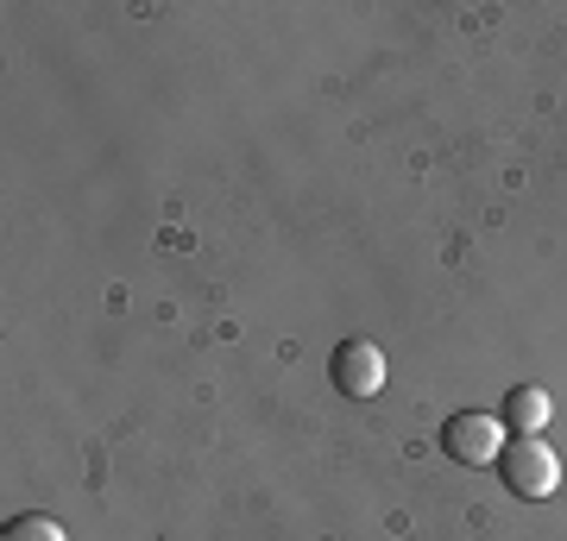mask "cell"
<instances>
[{"label":"cell","instance_id":"1","mask_svg":"<svg viewBox=\"0 0 567 541\" xmlns=\"http://www.w3.org/2000/svg\"><path fill=\"white\" fill-rule=\"evenodd\" d=\"M498 479H505V491L543 503L561 491V454L548 441H536V435H511L505 454H498Z\"/></svg>","mask_w":567,"mask_h":541},{"label":"cell","instance_id":"2","mask_svg":"<svg viewBox=\"0 0 567 541\" xmlns=\"http://www.w3.org/2000/svg\"><path fill=\"white\" fill-rule=\"evenodd\" d=\"M505 441H511L505 416H486V409H461V416H447V428H442V454L454 466H498Z\"/></svg>","mask_w":567,"mask_h":541},{"label":"cell","instance_id":"3","mask_svg":"<svg viewBox=\"0 0 567 541\" xmlns=\"http://www.w3.org/2000/svg\"><path fill=\"white\" fill-rule=\"evenodd\" d=\"M328 384L341 397H379L385 391V353L372 341H341L334 360H328Z\"/></svg>","mask_w":567,"mask_h":541},{"label":"cell","instance_id":"4","mask_svg":"<svg viewBox=\"0 0 567 541\" xmlns=\"http://www.w3.org/2000/svg\"><path fill=\"white\" fill-rule=\"evenodd\" d=\"M548 416H555V403H548L543 384H517V391H505V428L511 435H543Z\"/></svg>","mask_w":567,"mask_h":541},{"label":"cell","instance_id":"5","mask_svg":"<svg viewBox=\"0 0 567 541\" xmlns=\"http://www.w3.org/2000/svg\"><path fill=\"white\" fill-rule=\"evenodd\" d=\"M0 541H70V535H63V522H51V517H13L0 529Z\"/></svg>","mask_w":567,"mask_h":541}]
</instances>
